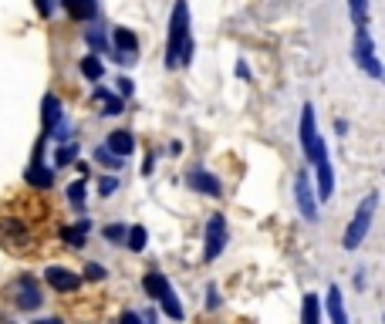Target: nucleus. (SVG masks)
<instances>
[{
  "label": "nucleus",
  "instance_id": "nucleus-30",
  "mask_svg": "<svg viewBox=\"0 0 385 324\" xmlns=\"http://www.w3.org/2000/svg\"><path fill=\"white\" fill-rule=\"evenodd\" d=\"M220 304H223V301H220V287H216V284H210V287H206V308L220 311Z\"/></svg>",
  "mask_w": 385,
  "mask_h": 324
},
{
  "label": "nucleus",
  "instance_id": "nucleus-10",
  "mask_svg": "<svg viewBox=\"0 0 385 324\" xmlns=\"http://www.w3.org/2000/svg\"><path fill=\"white\" fill-rule=\"evenodd\" d=\"M45 280L54 287V291H61V294L78 291V287H81V277H78L75 270H68V267H47Z\"/></svg>",
  "mask_w": 385,
  "mask_h": 324
},
{
  "label": "nucleus",
  "instance_id": "nucleus-16",
  "mask_svg": "<svg viewBox=\"0 0 385 324\" xmlns=\"http://www.w3.org/2000/svg\"><path fill=\"white\" fill-rule=\"evenodd\" d=\"M142 287H146V294H149L153 301H159L162 294L170 291V280H166V274H159V270H149V274L142 277Z\"/></svg>",
  "mask_w": 385,
  "mask_h": 324
},
{
  "label": "nucleus",
  "instance_id": "nucleus-18",
  "mask_svg": "<svg viewBox=\"0 0 385 324\" xmlns=\"http://www.w3.org/2000/svg\"><path fill=\"white\" fill-rule=\"evenodd\" d=\"M95 102H102V115H122L125 112V102H122V95H112L105 92V88H95Z\"/></svg>",
  "mask_w": 385,
  "mask_h": 324
},
{
  "label": "nucleus",
  "instance_id": "nucleus-38",
  "mask_svg": "<svg viewBox=\"0 0 385 324\" xmlns=\"http://www.w3.org/2000/svg\"><path fill=\"white\" fill-rule=\"evenodd\" d=\"M34 324H61L58 318H45V321H34Z\"/></svg>",
  "mask_w": 385,
  "mask_h": 324
},
{
  "label": "nucleus",
  "instance_id": "nucleus-15",
  "mask_svg": "<svg viewBox=\"0 0 385 324\" xmlns=\"http://www.w3.org/2000/svg\"><path fill=\"white\" fill-rule=\"evenodd\" d=\"M108 149H112V152L115 155H132L136 152V139H132V132H125V128H119V132H112V136H108V142H105Z\"/></svg>",
  "mask_w": 385,
  "mask_h": 324
},
{
  "label": "nucleus",
  "instance_id": "nucleus-35",
  "mask_svg": "<svg viewBox=\"0 0 385 324\" xmlns=\"http://www.w3.org/2000/svg\"><path fill=\"white\" fill-rule=\"evenodd\" d=\"M365 284H369V277H365V270L358 267V270H355V291H365Z\"/></svg>",
  "mask_w": 385,
  "mask_h": 324
},
{
  "label": "nucleus",
  "instance_id": "nucleus-1",
  "mask_svg": "<svg viewBox=\"0 0 385 324\" xmlns=\"http://www.w3.org/2000/svg\"><path fill=\"white\" fill-rule=\"evenodd\" d=\"M193 34H189V4L176 0L170 17V41H166V68H183L193 61Z\"/></svg>",
  "mask_w": 385,
  "mask_h": 324
},
{
  "label": "nucleus",
  "instance_id": "nucleus-14",
  "mask_svg": "<svg viewBox=\"0 0 385 324\" xmlns=\"http://www.w3.org/2000/svg\"><path fill=\"white\" fill-rule=\"evenodd\" d=\"M61 4L75 20H95L98 14V0H61Z\"/></svg>",
  "mask_w": 385,
  "mask_h": 324
},
{
  "label": "nucleus",
  "instance_id": "nucleus-27",
  "mask_svg": "<svg viewBox=\"0 0 385 324\" xmlns=\"http://www.w3.org/2000/svg\"><path fill=\"white\" fill-rule=\"evenodd\" d=\"M68 200H71V206H78V210L85 206V183H81V179L68 186Z\"/></svg>",
  "mask_w": 385,
  "mask_h": 324
},
{
  "label": "nucleus",
  "instance_id": "nucleus-20",
  "mask_svg": "<svg viewBox=\"0 0 385 324\" xmlns=\"http://www.w3.org/2000/svg\"><path fill=\"white\" fill-rule=\"evenodd\" d=\"M159 304H162V314L166 318H172V321H183L186 318V311H183V304H179V297H176V291H166L162 297H159Z\"/></svg>",
  "mask_w": 385,
  "mask_h": 324
},
{
  "label": "nucleus",
  "instance_id": "nucleus-11",
  "mask_svg": "<svg viewBox=\"0 0 385 324\" xmlns=\"http://www.w3.org/2000/svg\"><path fill=\"white\" fill-rule=\"evenodd\" d=\"M41 304H45V297H41V291H37V284H34L31 277H20V280H17V308L37 311Z\"/></svg>",
  "mask_w": 385,
  "mask_h": 324
},
{
  "label": "nucleus",
  "instance_id": "nucleus-4",
  "mask_svg": "<svg viewBox=\"0 0 385 324\" xmlns=\"http://www.w3.org/2000/svg\"><path fill=\"white\" fill-rule=\"evenodd\" d=\"M352 61L362 68V75L382 78V68H385V64L379 61V54H375V41H372L369 24H358V28H355V37H352Z\"/></svg>",
  "mask_w": 385,
  "mask_h": 324
},
{
  "label": "nucleus",
  "instance_id": "nucleus-17",
  "mask_svg": "<svg viewBox=\"0 0 385 324\" xmlns=\"http://www.w3.org/2000/svg\"><path fill=\"white\" fill-rule=\"evenodd\" d=\"M24 179H28L34 189H51V183H54V172L45 169L41 162H31V169L24 172Z\"/></svg>",
  "mask_w": 385,
  "mask_h": 324
},
{
  "label": "nucleus",
  "instance_id": "nucleus-36",
  "mask_svg": "<svg viewBox=\"0 0 385 324\" xmlns=\"http://www.w3.org/2000/svg\"><path fill=\"white\" fill-rule=\"evenodd\" d=\"M237 78H250V68H247V61H237Z\"/></svg>",
  "mask_w": 385,
  "mask_h": 324
},
{
  "label": "nucleus",
  "instance_id": "nucleus-3",
  "mask_svg": "<svg viewBox=\"0 0 385 324\" xmlns=\"http://www.w3.org/2000/svg\"><path fill=\"white\" fill-rule=\"evenodd\" d=\"M297 136H301V155H304V162H318L321 155H328V142H324L321 132H318V115H314V105H311V102L301 105Z\"/></svg>",
  "mask_w": 385,
  "mask_h": 324
},
{
  "label": "nucleus",
  "instance_id": "nucleus-19",
  "mask_svg": "<svg viewBox=\"0 0 385 324\" xmlns=\"http://www.w3.org/2000/svg\"><path fill=\"white\" fill-rule=\"evenodd\" d=\"M88 230H92V223H88V220H81L78 227H64V230H61V240L68 244V247L81 250V247H85V233H88Z\"/></svg>",
  "mask_w": 385,
  "mask_h": 324
},
{
  "label": "nucleus",
  "instance_id": "nucleus-40",
  "mask_svg": "<svg viewBox=\"0 0 385 324\" xmlns=\"http://www.w3.org/2000/svg\"><path fill=\"white\" fill-rule=\"evenodd\" d=\"M382 324H385V314H382Z\"/></svg>",
  "mask_w": 385,
  "mask_h": 324
},
{
  "label": "nucleus",
  "instance_id": "nucleus-21",
  "mask_svg": "<svg viewBox=\"0 0 385 324\" xmlns=\"http://www.w3.org/2000/svg\"><path fill=\"white\" fill-rule=\"evenodd\" d=\"M146 244H149V233H146V227H129V233H125V247L132 250V253H142V250H146Z\"/></svg>",
  "mask_w": 385,
  "mask_h": 324
},
{
  "label": "nucleus",
  "instance_id": "nucleus-34",
  "mask_svg": "<svg viewBox=\"0 0 385 324\" xmlns=\"http://www.w3.org/2000/svg\"><path fill=\"white\" fill-rule=\"evenodd\" d=\"M119 324H146V321H142V314H136V311H125Z\"/></svg>",
  "mask_w": 385,
  "mask_h": 324
},
{
  "label": "nucleus",
  "instance_id": "nucleus-29",
  "mask_svg": "<svg viewBox=\"0 0 385 324\" xmlns=\"http://www.w3.org/2000/svg\"><path fill=\"white\" fill-rule=\"evenodd\" d=\"M115 189H119V179H115V176H102V179H98V196H112Z\"/></svg>",
  "mask_w": 385,
  "mask_h": 324
},
{
  "label": "nucleus",
  "instance_id": "nucleus-22",
  "mask_svg": "<svg viewBox=\"0 0 385 324\" xmlns=\"http://www.w3.org/2000/svg\"><path fill=\"white\" fill-rule=\"evenodd\" d=\"M81 75L88 78V81H98V78L105 75V64L98 54H88V58H81Z\"/></svg>",
  "mask_w": 385,
  "mask_h": 324
},
{
  "label": "nucleus",
  "instance_id": "nucleus-8",
  "mask_svg": "<svg viewBox=\"0 0 385 324\" xmlns=\"http://www.w3.org/2000/svg\"><path fill=\"white\" fill-rule=\"evenodd\" d=\"M112 44H115L112 58H115L119 64L136 61V51H139V37L129 31V28H115V34H112Z\"/></svg>",
  "mask_w": 385,
  "mask_h": 324
},
{
  "label": "nucleus",
  "instance_id": "nucleus-28",
  "mask_svg": "<svg viewBox=\"0 0 385 324\" xmlns=\"http://www.w3.org/2000/svg\"><path fill=\"white\" fill-rule=\"evenodd\" d=\"M125 233H129V227L112 223V227H105V240H112V244H125Z\"/></svg>",
  "mask_w": 385,
  "mask_h": 324
},
{
  "label": "nucleus",
  "instance_id": "nucleus-26",
  "mask_svg": "<svg viewBox=\"0 0 385 324\" xmlns=\"http://www.w3.org/2000/svg\"><path fill=\"white\" fill-rule=\"evenodd\" d=\"M85 41L92 44V51H108V37L102 28H88V31H85Z\"/></svg>",
  "mask_w": 385,
  "mask_h": 324
},
{
  "label": "nucleus",
  "instance_id": "nucleus-6",
  "mask_svg": "<svg viewBox=\"0 0 385 324\" xmlns=\"http://www.w3.org/2000/svg\"><path fill=\"white\" fill-rule=\"evenodd\" d=\"M227 236H230V230H227V216L213 213L210 220H206V233H203V260L213 263L216 257L227 250Z\"/></svg>",
  "mask_w": 385,
  "mask_h": 324
},
{
  "label": "nucleus",
  "instance_id": "nucleus-31",
  "mask_svg": "<svg viewBox=\"0 0 385 324\" xmlns=\"http://www.w3.org/2000/svg\"><path fill=\"white\" fill-rule=\"evenodd\" d=\"M85 277H88V280H105L108 270L102 267V263H88V267H85Z\"/></svg>",
  "mask_w": 385,
  "mask_h": 324
},
{
  "label": "nucleus",
  "instance_id": "nucleus-12",
  "mask_svg": "<svg viewBox=\"0 0 385 324\" xmlns=\"http://www.w3.org/2000/svg\"><path fill=\"white\" fill-rule=\"evenodd\" d=\"M41 119H45V136H51V128L64 122V108H61V98H58V95H45V102H41Z\"/></svg>",
  "mask_w": 385,
  "mask_h": 324
},
{
  "label": "nucleus",
  "instance_id": "nucleus-33",
  "mask_svg": "<svg viewBox=\"0 0 385 324\" xmlns=\"http://www.w3.org/2000/svg\"><path fill=\"white\" fill-rule=\"evenodd\" d=\"M136 92V85H132V78H119V95H122V98H129V95Z\"/></svg>",
  "mask_w": 385,
  "mask_h": 324
},
{
  "label": "nucleus",
  "instance_id": "nucleus-32",
  "mask_svg": "<svg viewBox=\"0 0 385 324\" xmlns=\"http://www.w3.org/2000/svg\"><path fill=\"white\" fill-rule=\"evenodd\" d=\"M34 7H37V14H41V17L54 14V0H34Z\"/></svg>",
  "mask_w": 385,
  "mask_h": 324
},
{
  "label": "nucleus",
  "instance_id": "nucleus-13",
  "mask_svg": "<svg viewBox=\"0 0 385 324\" xmlns=\"http://www.w3.org/2000/svg\"><path fill=\"white\" fill-rule=\"evenodd\" d=\"M321 311H324V304L314 291H308L301 297V324H321Z\"/></svg>",
  "mask_w": 385,
  "mask_h": 324
},
{
  "label": "nucleus",
  "instance_id": "nucleus-25",
  "mask_svg": "<svg viewBox=\"0 0 385 324\" xmlns=\"http://www.w3.org/2000/svg\"><path fill=\"white\" fill-rule=\"evenodd\" d=\"M78 159V142H61V149H58V155H54V162L58 166H71Z\"/></svg>",
  "mask_w": 385,
  "mask_h": 324
},
{
  "label": "nucleus",
  "instance_id": "nucleus-24",
  "mask_svg": "<svg viewBox=\"0 0 385 324\" xmlns=\"http://www.w3.org/2000/svg\"><path fill=\"white\" fill-rule=\"evenodd\" d=\"M95 162H102L105 169H122V155H115L108 145H98V149H95Z\"/></svg>",
  "mask_w": 385,
  "mask_h": 324
},
{
  "label": "nucleus",
  "instance_id": "nucleus-5",
  "mask_svg": "<svg viewBox=\"0 0 385 324\" xmlns=\"http://www.w3.org/2000/svg\"><path fill=\"white\" fill-rule=\"evenodd\" d=\"M294 203H297V213L304 216L308 223H318V189H314V179L308 176V169H297L294 176Z\"/></svg>",
  "mask_w": 385,
  "mask_h": 324
},
{
  "label": "nucleus",
  "instance_id": "nucleus-37",
  "mask_svg": "<svg viewBox=\"0 0 385 324\" xmlns=\"http://www.w3.org/2000/svg\"><path fill=\"white\" fill-rule=\"evenodd\" d=\"M153 162H155L153 155H149V159H146V162H142V176H149V172H153Z\"/></svg>",
  "mask_w": 385,
  "mask_h": 324
},
{
  "label": "nucleus",
  "instance_id": "nucleus-9",
  "mask_svg": "<svg viewBox=\"0 0 385 324\" xmlns=\"http://www.w3.org/2000/svg\"><path fill=\"white\" fill-rule=\"evenodd\" d=\"M324 311H328V321L331 324H352L348 321V308H345V297H341L338 284H331L328 294H324Z\"/></svg>",
  "mask_w": 385,
  "mask_h": 324
},
{
  "label": "nucleus",
  "instance_id": "nucleus-39",
  "mask_svg": "<svg viewBox=\"0 0 385 324\" xmlns=\"http://www.w3.org/2000/svg\"><path fill=\"white\" fill-rule=\"evenodd\" d=\"M382 78H385V68H382Z\"/></svg>",
  "mask_w": 385,
  "mask_h": 324
},
{
  "label": "nucleus",
  "instance_id": "nucleus-23",
  "mask_svg": "<svg viewBox=\"0 0 385 324\" xmlns=\"http://www.w3.org/2000/svg\"><path fill=\"white\" fill-rule=\"evenodd\" d=\"M348 4V17H352V24H369V0H345Z\"/></svg>",
  "mask_w": 385,
  "mask_h": 324
},
{
  "label": "nucleus",
  "instance_id": "nucleus-2",
  "mask_svg": "<svg viewBox=\"0 0 385 324\" xmlns=\"http://www.w3.org/2000/svg\"><path fill=\"white\" fill-rule=\"evenodd\" d=\"M375 213H379V193L372 189V193H365V196L358 200V206H355L352 220H348V227H345V233H341V247L345 250L362 247L365 236H369V230H372V223H375Z\"/></svg>",
  "mask_w": 385,
  "mask_h": 324
},
{
  "label": "nucleus",
  "instance_id": "nucleus-7",
  "mask_svg": "<svg viewBox=\"0 0 385 324\" xmlns=\"http://www.w3.org/2000/svg\"><path fill=\"white\" fill-rule=\"evenodd\" d=\"M186 186L193 189V193H203V196H213V200H220L223 196V183L216 179L213 172H206L203 166H193V169L186 172Z\"/></svg>",
  "mask_w": 385,
  "mask_h": 324
}]
</instances>
